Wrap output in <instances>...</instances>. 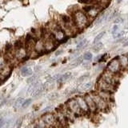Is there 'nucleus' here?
I'll return each instance as SVG.
<instances>
[{
  "label": "nucleus",
  "mask_w": 128,
  "mask_h": 128,
  "mask_svg": "<svg viewBox=\"0 0 128 128\" xmlns=\"http://www.w3.org/2000/svg\"><path fill=\"white\" fill-rule=\"evenodd\" d=\"M105 33L106 32L105 31H102V32H101V33L100 34H98L97 36H96V37L94 38V43H95V42H98L100 39H101L103 36H104V34H105Z\"/></svg>",
  "instance_id": "obj_21"
},
{
  "label": "nucleus",
  "mask_w": 128,
  "mask_h": 128,
  "mask_svg": "<svg viewBox=\"0 0 128 128\" xmlns=\"http://www.w3.org/2000/svg\"><path fill=\"white\" fill-rule=\"evenodd\" d=\"M40 66H35V68H34V70H35V71H38V70L40 69Z\"/></svg>",
  "instance_id": "obj_33"
},
{
  "label": "nucleus",
  "mask_w": 128,
  "mask_h": 128,
  "mask_svg": "<svg viewBox=\"0 0 128 128\" xmlns=\"http://www.w3.org/2000/svg\"><path fill=\"white\" fill-rule=\"evenodd\" d=\"M36 78H37V76L36 75H32L31 77H30L27 79V83H31L36 81Z\"/></svg>",
  "instance_id": "obj_25"
},
{
  "label": "nucleus",
  "mask_w": 128,
  "mask_h": 128,
  "mask_svg": "<svg viewBox=\"0 0 128 128\" xmlns=\"http://www.w3.org/2000/svg\"><path fill=\"white\" fill-rule=\"evenodd\" d=\"M6 122H7V120L6 118H2V117L0 118V127L6 126Z\"/></svg>",
  "instance_id": "obj_24"
},
{
  "label": "nucleus",
  "mask_w": 128,
  "mask_h": 128,
  "mask_svg": "<svg viewBox=\"0 0 128 128\" xmlns=\"http://www.w3.org/2000/svg\"><path fill=\"white\" fill-rule=\"evenodd\" d=\"M82 57H79V58H78L73 63H72L71 66H73V67H74V66H78L79 64L82 62Z\"/></svg>",
  "instance_id": "obj_22"
},
{
  "label": "nucleus",
  "mask_w": 128,
  "mask_h": 128,
  "mask_svg": "<svg viewBox=\"0 0 128 128\" xmlns=\"http://www.w3.org/2000/svg\"><path fill=\"white\" fill-rule=\"evenodd\" d=\"M66 106L74 114L79 115V114H81V113L82 112V110L80 109V107L75 98H71L69 101H67Z\"/></svg>",
  "instance_id": "obj_2"
},
{
  "label": "nucleus",
  "mask_w": 128,
  "mask_h": 128,
  "mask_svg": "<svg viewBox=\"0 0 128 128\" xmlns=\"http://www.w3.org/2000/svg\"><path fill=\"white\" fill-rule=\"evenodd\" d=\"M33 74V71L29 67H23L21 70V74L23 77H26V76H30L32 75Z\"/></svg>",
  "instance_id": "obj_11"
},
{
  "label": "nucleus",
  "mask_w": 128,
  "mask_h": 128,
  "mask_svg": "<svg viewBox=\"0 0 128 128\" xmlns=\"http://www.w3.org/2000/svg\"><path fill=\"white\" fill-rule=\"evenodd\" d=\"M86 39H82L81 40V42H79L78 44L77 45V46H76V49L77 50H79V49H81V48H82L84 46V45L86 44Z\"/></svg>",
  "instance_id": "obj_23"
},
{
  "label": "nucleus",
  "mask_w": 128,
  "mask_h": 128,
  "mask_svg": "<svg viewBox=\"0 0 128 128\" xmlns=\"http://www.w3.org/2000/svg\"><path fill=\"white\" fill-rule=\"evenodd\" d=\"M119 30V26H118V25H114V26H113V28H112L111 32H112V33H114V32L117 31V30Z\"/></svg>",
  "instance_id": "obj_27"
},
{
  "label": "nucleus",
  "mask_w": 128,
  "mask_h": 128,
  "mask_svg": "<svg viewBox=\"0 0 128 128\" xmlns=\"http://www.w3.org/2000/svg\"><path fill=\"white\" fill-rule=\"evenodd\" d=\"M124 29H126V30L128 29V21L125 24H124Z\"/></svg>",
  "instance_id": "obj_31"
},
{
  "label": "nucleus",
  "mask_w": 128,
  "mask_h": 128,
  "mask_svg": "<svg viewBox=\"0 0 128 128\" xmlns=\"http://www.w3.org/2000/svg\"><path fill=\"white\" fill-rule=\"evenodd\" d=\"M74 23L79 29H82L88 23V18L82 11H76L74 14Z\"/></svg>",
  "instance_id": "obj_1"
},
{
  "label": "nucleus",
  "mask_w": 128,
  "mask_h": 128,
  "mask_svg": "<svg viewBox=\"0 0 128 128\" xmlns=\"http://www.w3.org/2000/svg\"><path fill=\"white\" fill-rule=\"evenodd\" d=\"M92 98H93L94 101L95 102V105L97 109L100 110H103L106 109V102L103 98H102L98 94H93L91 95Z\"/></svg>",
  "instance_id": "obj_4"
},
{
  "label": "nucleus",
  "mask_w": 128,
  "mask_h": 128,
  "mask_svg": "<svg viewBox=\"0 0 128 128\" xmlns=\"http://www.w3.org/2000/svg\"><path fill=\"white\" fill-rule=\"evenodd\" d=\"M98 95L101 97L102 98H103L105 101H107V100L110 99V94L108 93V91H104V90H101L98 93Z\"/></svg>",
  "instance_id": "obj_17"
},
{
  "label": "nucleus",
  "mask_w": 128,
  "mask_h": 128,
  "mask_svg": "<svg viewBox=\"0 0 128 128\" xmlns=\"http://www.w3.org/2000/svg\"><path fill=\"white\" fill-rule=\"evenodd\" d=\"M84 98H85L86 102L88 108H89V110H90V111H95L96 109H97V107H96L95 102L94 101L93 98H92V96L91 95H86Z\"/></svg>",
  "instance_id": "obj_8"
},
{
  "label": "nucleus",
  "mask_w": 128,
  "mask_h": 128,
  "mask_svg": "<svg viewBox=\"0 0 128 128\" xmlns=\"http://www.w3.org/2000/svg\"><path fill=\"white\" fill-rule=\"evenodd\" d=\"M92 54L90 53V52H86V53L84 54L83 57H82V59L83 60H86V61H90V60L92 59Z\"/></svg>",
  "instance_id": "obj_19"
},
{
  "label": "nucleus",
  "mask_w": 128,
  "mask_h": 128,
  "mask_svg": "<svg viewBox=\"0 0 128 128\" xmlns=\"http://www.w3.org/2000/svg\"><path fill=\"white\" fill-rule=\"evenodd\" d=\"M86 76H88V74H85V75L82 76L81 78H78V82H82V81H83V80L86 78Z\"/></svg>",
  "instance_id": "obj_28"
},
{
  "label": "nucleus",
  "mask_w": 128,
  "mask_h": 128,
  "mask_svg": "<svg viewBox=\"0 0 128 128\" xmlns=\"http://www.w3.org/2000/svg\"><path fill=\"white\" fill-rule=\"evenodd\" d=\"M70 75H71V73H70V72H66V73L63 74L62 75L60 76V77H59L57 80H58V82H64V81H66V80H67L68 78H69L70 77Z\"/></svg>",
  "instance_id": "obj_16"
},
{
  "label": "nucleus",
  "mask_w": 128,
  "mask_h": 128,
  "mask_svg": "<svg viewBox=\"0 0 128 128\" xmlns=\"http://www.w3.org/2000/svg\"><path fill=\"white\" fill-rule=\"evenodd\" d=\"M103 48V44L102 42H95L94 46H93V50L94 52H98Z\"/></svg>",
  "instance_id": "obj_18"
},
{
  "label": "nucleus",
  "mask_w": 128,
  "mask_h": 128,
  "mask_svg": "<svg viewBox=\"0 0 128 128\" xmlns=\"http://www.w3.org/2000/svg\"><path fill=\"white\" fill-rule=\"evenodd\" d=\"M123 46L124 47H126V46H128V39L126 40V41L124 42V44H123Z\"/></svg>",
  "instance_id": "obj_32"
},
{
  "label": "nucleus",
  "mask_w": 128,
  "mask_h": 128,
  "mask_svg": "<svg viewBox=\"0 0 128 128\" xmlns=\"http://www.w3.org/2000/svg\"><path fill=\"white\" fill-rule=\"evenodd\" d=\"M61 53H62V50H58V51L55 53V55H56V56H58V55H59Z\"/></svg>",
  "instance_id": "obj_30"
},
{
  "label": "nucleus",
  "mask_w": 128,
  "mask_h": 128,
  "mask_svg": "<svg viewBox=\"0 0 128 128\" xmlns=\"http://www.w3.org/2000/svg\"><path fill=\"white\" fill-rule=\"evenodd\" d=\"M118 61H119L120 65H121L122 66H123V67H126L128 65V58H127V56H126V55H121V56H120Z\"/></svg>",
  "instance_id": "obj_12"
},
{
  "label": "nucleus",
  "mask_w": 128,
  "mask_h": 128,
  "mask_svg": "<svg viewBox=\"0 0 128 128\" xmlns=\"http://www.w3.org/2000/svg\"><path fill=\"white\" fill-rule=\"evenodd\" d=\"M92 86H93V83H92L91 82H88L84 83L80 89H81V91H87V90H90L92 88Z\"/></svg>",
  "instance_id": "obj_15"
},
{
  "label": "nucleus",
  "mask_w": 128,
  "mask_h": 128,
  "mask_svg": "<svg viewBox=\"0 0 128 128\" xmlns=\"http://www.w3.org/2000/svg\"><path fill=\"white\" fill-rule=\"evenodd\" d=\"M122 2V0H117V2L119 3V2Z\"/></svg>",
  "instance_id": "obj_34"
},
{
  "label": "nucleus",
  "mask_w": 128,
  "mask_h": 128,
  "mask_svg": "<svg viewBox=\"0 0 128 128\" xmlns=\"http://www.w3.org/2000/svg\"><path fill=\"white\" fill-rule=\"evenodd\" d=\"M23 101H24L23 97H20V98H18L17 100H16L15 102H14V109L15 110H18L19 108L22 106V104Z\"/></svg>",
  "instance_id": "obj_13"
},
{
  "label": "nucleus",
  "mask_w": 128,
  "mask_h": 128,
  "mask_svg": "<svg viewBox=\"0 0 128 128\" xmlns=\"http://www.w3.org/2000/svg\"><path fill=\"white\" fill-rule=\"evenodd\" d=\"M31 101H32L31 98H28V99L24 100L23 102H22V106H21V107L22 108V109H25V108H26V107L31 103Z\"/></svg>",
  "instance_id": "obj_20"
},
{
  "label": "nucleus",
  "mask_w": 128,
  "mask_h": 128,
  "mask_svg": "<svg viewBox=\"0 0 128 128\" xmlns=\"http://www.w3.org/2000/svg\"><path fill=\"white\" fill-rule=\"evenodd\" d=\"M119 68H120V63L118 59H113L109 63V65L107 66V70L112 74H114L117 73L119 70Z\"/></svg>",
  "instance_id": "obj_5"
},
{
  "label": "nucleus",
  "mask_w": 128,
  "mask_h": 128,
  "mask_svg": "<svg viewBox=\"0 0 128 128\" xmlns=\"http://www.w3.org/2000/svg\"><path fill=\"white\" fill-rule=\"evenodd\" d=\"M102 79H103L104 81H106L107 82L112 84V85L114 84V78L113 77V75H112V73H110V72H109L108 70L106 72H105V73L102 75Z\"/></svg>",
  "instance_id": "obj_9"
},
{
  "label": "nucleus",
  "mask_w": 128,
  "mask_h": 128,
  "mask_svg": "<svg viewBox=\"0 0 128 128\" xmlns=\"http://www.w3.org/2000/svg\"><path fill=\"white\" fill-rule=\"evenodd\" d=\"M98 87L101 90H104V91H112L114 89L113 85L109 82H107L106 81H104L103 79H101L98 82Z\"/></svg>",
  "instance_id": "obj_7"
},
{
  "label": "nucleus",
  "mask_w": 128,
  "mask_h": 128,
  "mask_svg": "<svg viewBox=\"0 0 128 128\" xmlns=\"http://www.w3.org/2000/svg\"><path fill=\"white\" fill-rule=\"evenodd\" d=\"M127 58H128V56H127Z\"/></svg>",
  "instance_id": "obj_35"
},
{
  "label": "nucleus",
  "mask_w": 128,
  "mask_h": 128,
  "mask_svg": "<svg viewBox=\"0 0 128 128\" xmlns=\"http://www.w3.org/2000/svg\"><path fill=\"white\" fill-rule=\"evenodd\" d=\"M122 21H123L122 18H121V17H116V18H114V22L115 24H118V23H121V22H122Z\"/></svg>",
  "instance_id": "obj_26"
},
{
  "label": "nucleus",
  "mask_w": 128,
  "mask_h": 128,
  "mask_svg": "<svg viewBox=\"0 0 128 128\" xmlns=\"http://www.w3.org/2000/svg\"><path fill=\"white\" fill-rule=\"evenodd\" d=\"M42 120V122L46 125V126H56V119L54 117V114H50V113H46V114H44L42 117L41 118Z\"/></svg>",
  "instance_id": "obj_3"
},
{
  "label": "nucleus",
  "mask_w": 128,
  "mask_h": 128,
  "mask_svg": "<svg viewBox=\"0 0 128 128\" xmlns=\"http://www.w3.org/2000/svg\"><path fill=\"white\" fill-rule=\"evenodd\" d=\"M98 12V9H97V8L94 7V6H91L90 8V10H88L86 13L89 14L90 17H94V16L97 15Z\"/></svg>",
  "instance_id": "obj_14"
},
{
  "label": "nucleus",
  "mask_w": 128,
  "mask_h": 128,
  "mask_svg": "<svg viewBox=\"0 0 128 128\" xmlns=\"http://www.w3.org/2000/svg\"><path fill=\"white\" fill-rule=\"evenodd\" d=\"M79 2H83V3H89L92 2V0H79Z\"/></svg>",
  "instance_id": "obj_29"
},
{
  "label": "nucleus",
  "mask_w": 128,
  "mask_h": 128,
  "mask_svg": "<svg viewBox=\"0 0 128 128\" xmlns=\"http://www.w3.org/2000/svg\"><path fill=\"white\" fill-rule=\"evenodd\" d=\"M112 34H113V37L114 38H122L126 36V31L125 30H122V31H119V30H117L114 32V33H112Z\"/></svg>",
  "instance_id": "obj_10"
},
{
  "label": "nucleus",
  "mask_w": 128,
  "mask_h": 128,
  "mask_svg": "<svg viewBox=\"0 0 128 128\" xmlns=\"http://www.w3.org/2000/svg\"><path fill=\"white\" fill-rule=\"evenodd\" d=\"M76 101H77L78 106L80 107V109L82 110V112H84V113H86V112L89 111V108H88V106L86 104V102L85 98H84L83 97H81V96H78L77 98H75Z\"/></svg>",
  "instance_id": "obj_6"
}]
</instances>
